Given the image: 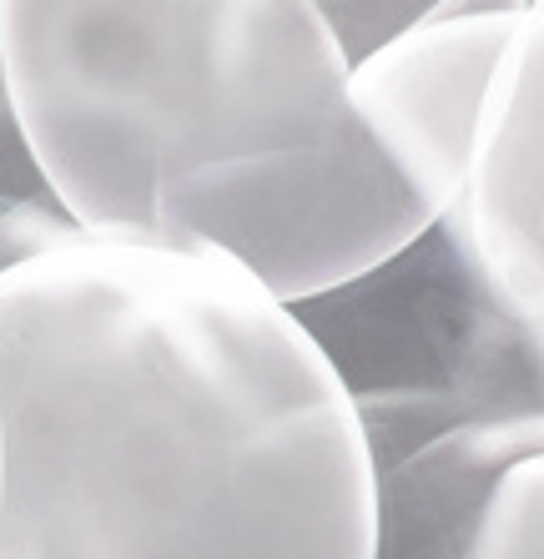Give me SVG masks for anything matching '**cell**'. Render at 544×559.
Returning <instances> with one entry per match:
<instances>
[{
  "label": "cell",
  "mask_w": 544,
  "mask_h": 559,
  "mask_svg": "<svg viewBox=\"0 0 544 559\" xmlns=\"http://www.w3.org/2000/svg\"><path fill=\"white\" fill-rule=\"evenodd\" d=\"M36 559H374L378 459L303 312L212 248L81 237L0 273Z\"/></svg>",
  "instance_id": "obj_1"
},
{
  "label": "cell",
  "mask_w": 544,
  "mask_h": 559,
  "mask_svg": "<svg viewBox=\"0 0 544 559\" xmlns=\"http://www.w3.org/2000/svg\"><path fill=\"white\" fill-rule=\"evenodd\" d=\"M0 51L86 237L227 252L308 302L439 222L358 117L318 0H0Z\"/></svg>",
  "instance_id": "obj_2"
},
{
  "label": "cell",
  "mask_w": 544,
  "mask_h": 559,
  "mask_svg": "<svg viewBox=\"0 0 544 559\" xmlns=\"http://www.w3.org/2000/svg\"><path fill=\"white\" fill-rule=\"evenodd\" d=\"M444 252L449 414L544 418V5L519 11L489 71Z\"/></svg>",
  "instance_id": "obj_3"
},
{
  "label": "cell",
  "mask_w": 544,
  "mask_h": 559,
  "mask_svg": "<svg viewBox=\"0 0 544 559\" xmlns=\"http://www.w3.org/2000/svg\"><path fill=\"white\" fill-rule=\"evenodd\" d=\"M374 459V559H544V418L449 414Z\"/></svg>",
  "instance_id": "obj_4"
},
{
  "label": "cell",
  "mask_w": 544,
  "mask_h": 559,
  "mask_svg": "<svg viewBox=\"0 0 544 559\" xmlns=\"http://www.w3.org/2000/svg\"><path fill=\"white\" fill-rule=\"evenodd\" d=\"M519 11L428 15L418 26L389 36L348 71V96L378 142L403 162L434 212L449 207L464 177L474 121Z\"/></svg>",
  "instance_id": "obj_5"
},
{
  "label": "cell",
  "mask_w": 544,
  "mask_h": 559,
  "mask_svg": "<svg viewBox=\"0 0 544 559\" xmlns=\"http://www.w3.org/2000/svg\"><path fill=\"white\" fill-rule=\"evenodd\" d=\"M81 237L86 233L61 207V197L46 182V171L26 142L11 76H5V51H0V273L46 258L66 242H81Z\"/></svg>",
  "instance_id": "obj_6"
},
{
  "label": "cell",
  "mask_w": 544,
  "mask_h": 559,
  "mask_svg": "<svg viewBox=\"0 0 544 559\" xmlns=\"http://www.w3.org/2000/svg\"><path fill=\"white\" fill-rule=\"evenodd\" d=\"M449 0H318V11L328 15V26L338 31L348 61L368 56L374 46H383L389 36L418 26L428 15H439Z\"/></svg>",
  "instance_id": "obj_7"
},
{
  "label": "cell",
  "mask_w": 544,
  "mask_h": 559,
  "mask_svg": "<svg viewBox=\"0 0 544 559\" xmlns=\"http://www.w3.org/2000/svg\"><path fill=\"white\" fill-rule=\"evenodd\" d=\"M0 559H36V539H31L26 514H21V495H15L5 418H0Z\"/></svg>",
  "instance_id": "obj_8"
},
{
  "label": "cell",
  "mask_w": 544,
  "mask_h": 559,
  "mask_svg": "<svg viewBox=\"0 0 544 559\" xmlns=\"http://www.w3.org/2000/svg\"><path fill=\"white\" fill-rule=\"evenodd\" d=\"M530 5H544V0H530Z\"/></svg>",
  "instance_id": "obj_9"
}]
</instances>
